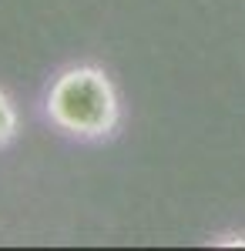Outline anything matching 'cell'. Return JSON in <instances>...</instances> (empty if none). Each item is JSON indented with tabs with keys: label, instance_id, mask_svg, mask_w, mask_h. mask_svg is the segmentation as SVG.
<instances>
[{
	"label": "cell",
	"instance_id": "7a4b0ae2",
	"mask_svg": "<svg viewBox=\"0 0 245 251\" xmlns=\"http://www.w3.org/2000/svg\"><path fill=\"white\" fill-rule=\"evenodd\" d=\"M20 131V117H17V107H14V100L10 94L0 87V148L3 144H10Z\"/></svg>",
	"mask_w": 245,
	"mask_h": 251
},
{
	"label": "cell",
	"instance_id": "6da1fadb",
	"mask_svg": "<svg viewBox=\"0 0 245 251\" xmlns=\"http://www.w3.org/2000/svg\"><path fill=\"white\" fill-rule=\"evenodd\" d=\"M47 117L57 131L81 141L111 137L121 124V97L101 67L77 64L54 77L47 91Z\"/></svg>",
	"mask_w": 245,
	"mask_h": 251
},
{
	"label": "cell",
	"instance_id": "3957f363",
	"mask_svg": "<svg viewBox=\"0 0 245 251\" xmlns=\"http://www.w3.org/2000/svg\"><path fill=\"white\" fill-rule=\"evenodd\" d=\"M215 245H245V234H222L215 238Z\"/></svg>",
	"mask_w": 245,
	"mask_h": 251
}]
</instances>
